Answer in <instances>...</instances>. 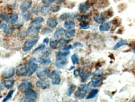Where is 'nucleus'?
Returning a JSON list of instances; mask_svg holds the SVG:
<instances>
[{
    "label": "nucleus",
    "mask_w": 135,
    "mask_h": 102,
    "mask_svg": "<svg viewBox=\"0 0 135 102\" xmlns=\"http://www.w3.org/2000/svg\"><path fill=\"white\" fill-rule=\"evenodd\" d=\"M91 87L89 83L88 84H81L75 92V96L78 100H82L87 94L89 88Z\"/></svg>",
    "instance_id": "obj_3"
},
{
    "label": "nucleus",
    "mask_w": 135,
    "mask_h": 102,
    "mask_svg": "<svg viewBox=\"0 0 135 102\" xmlns=\"http://www.w3.org/2000/svg\"><path fill=\"white\" fill-rule=\"evenodd\" d=\"M71 59L72 64L73 65H76L79 62V57L77 54H73L71 57Z\"/></svg>",
    "instance_id": "obj_39"
},
{
    "label": "nucleus",
    "mask_w": 135,
    "mask_h": 102,
    "mask_svg": "<svg viewBox=\"0 0 135 102\" xmlns=\"http://www.w3.org/2000/svg\"><path fill=\"white\" fill-rule=\"evenodd\" d=\"M133 53H134L135 54V48H134L133 49Z\"/></svg>",
    "instance_id": "obj_61"
},
{
    "label": "nucleus",
    "mask_w": 135,
    "mask_h": 102,
    "mask_svg": "<svg viewBox=\"0 0 135 102\" xmlns=\"http://www.w3.org/2000/svg\"><path fill=\"white\" fill-rule=\"evenodd\" d=\"M75 69V65H73L72 67H71L70 68H69V71L72 70V69Z\"/></svg>",
    "instance_id": "obj_59"
},
{
    "label": "nucleus",
    "mask_w": 135,
    "mask_h": 102,
    "mask_svg": "<svg viewBox=\"0 0 135 102\" xmlns=\"http://www.w3.org/2000/svg\"><path fill=\"white\" fill-rule=\"evenodd\" d=\"M28 33H27L26 31H23V30H21V31H20L18 33V37L20 39H25L28 36Z\"/></svg>",
    "instance_id": "obj_42"
},
{
    "label": "nucleus",
    "mask_w": 135,
    "mask_h": 102,
    "mask_svg": "<svg viewBox=\"0 0 135 102\" xmlns=\"http://www.w3.org/2000/svg\"><path fill=\"white\" fill-rule=\"evenodd\" d=\"M76 86L75 85L72 84L69 86V88H68V90L66 91V95L67 96H71L73 93L75 92V91L76 90Z\"/></svg>",
    "instance_id": "obj_29"
},
{
    "label": "nucleus",
    "mask_w": 135,
    "mask_h": 102,
    "mask_svg": "<svg viewBox=\"0 0 135 102\" xmlns=\"http://www.w3.org/2000/svg\"><path fill=\"white\" fill-rule=\"evenodd\" d=\"M91 76V72L89 71H83V72L81 73V74L80 75V78H81V80L82 82H86L87 81V80Z\"/></svg>",
    "instance_id": "obj_22"
},
{
    "label": "nucleus",
    "mask_w": 135,
    "mask_h": 102,
    "mask_svg": "<svg viewBox=\"0 0 135 102\" xmlns=\"http://www.w3.org/2000/svg\"><path fill=\"white\" fill-rule=\"evenodd\" d=\"M49 41H50V39L48 38H46L43 40V43H45V45H48L49 43Z\"/></svg>",
    "instance_id": "obj_58"
},
{
    "label": "nucleus",
    "mask_w": 135,
    "mask_h": 102,
    "mask_svg": "<svg viewBox=\"0 0 135 102\" xmlns=\"http://www.w3.org/2000/svg\"><path fill=\"white\" fill-rule=\"evenodd\" d=\"M35 86L38 88H41V89H47L50 86V83L48 81H45L43 80H38L35 83Z\"/></svg>",
    "instance_id": "obj_10"
},
{
    "label": "nucleus",
    "mask_w": 135,
    "mask_h": 102,
    "mask_svg": "<svg viewBox=\"0 0 135 102\" xmlns=\"http://www.w3.org/2000/svg\"><path fill=\"white\" fill-rule=\"evenodd\" d=\"M126 43H127V40H123L119 41H118V43L114 46L113 50H117V49L119 48L123 47V46L125 45Z\"/></svg>",
    "instance_id": "obj_32"
},
{
    "label": "nucleus",
    "mask_w": 135,
    "mask_h": 102,
    "mask_svg": "<svg viewBox=\"0 0 135 102\" xmlns=\"http://www.w3.org/2000/svg\"><path fill=\"white\" fill-rule=\"evenodd\" d=\"M79 26H80V28L81 29H82V30H88V29L90 28V25H89V24L86 21H81L80 25H79Z\"/></svg>",
    "instance_id": "obj_33"
},
{
    "label": "nucleus",
    "mask_w": 135,
    "mask_h": 102,
    "mask_svg": "<svg viewBox=\"0 0 135 102\" xmlns=\"http://www.w3.org/2000/svg\"><path fill=\"white\" fill-rule=\"evenodd\" d=\"M45 21V20L42 16H38L35 18L33 21H31V25H40Z\"/></svg>",
    "instance_id": "obj_30"
},
{
    "label": "nucleus",
    "mask_w": 135,
    "mask_h": 102,
    "mask_svg": "<svg viewBox=\"0 0 135 102\" xmlns=\"http://www.w3.org/2000/svg\"><path fill=\"white\" fill-rule=\"evenodd\" d=\"M51 50L50 49H46V50L45 49V50L42 51V57L44 58H48L51 54Z\"/></svg>",
    "instance_id": "obj_43"
},
{
    "label": "nucleus",
    "mask_w": 135,
    "mask_h": 102,
    "mask_svg": "<svg viewBox=\"0 0 135 102\" xmlns=\"http://www.w3.org/2000/svg\"><path fill=\"white\" fill-rule=\"evenodd\" d=\"M58 46V41L56 40H54L53 39H51L50 40V47L52 50H55L57 48V47Z\"/></svg>",
    "instance_id": "obj_38"
},
{
    "label": "nucleus",
    "mask_w": 135,
    "mask_h": 102,
    "mask_svg": "<svg viewBox=\"0 0 135 102\" xmlns=\"http://www.w3.org/2000/svg\"><path fill=\"white\" fill-rule=\"evenodd\" d=\"M89 15L88 14L86 15H81L78 18V20L80 21H86L89 19Z\"/></svg>",
    "instance_id": "obj_45"
},
{
    "label": "nucleus",
    "mask_w": 135,
    "mask_h": 102,
    "mask_svg": "<svg viewBox=\"0 0 135 102\" xmlns=\"http://www.w3.org/2000/svg\"><path fill=\"white\" fill-rule=\"evenodd\" d=\"M99 93V90L97 89V88H93V89L91 90V91H89V94L87 95L86 98V100H89V99H92L95 97L97 96V95Z\"/></svg>",
    "instance_id": "obj_23"
},
{
    "label": "nucleus",
    "mask_w": 135,
    "mask_h": 102,
    "mask_svg": "<svg viewBox=\"0 0 135 102\" xmlns=\"http://www.w3.org/2000/svg\"><path fill=\"white\" fill-rule=\"evenodd\" d=\"M60 6H59V5H55V6H51V11H52L53 13H57V12L60 11Z\"/></svg>",
    "instance_id": "obj_50"
},
{
    "label": "nucleus",
    "mask_w": 135,
    "mask_h": 102,
    "mask_svg": "<svg viewBox=\"0 0 135 102\" xmlns=\"http://www.w3.org/2000/svg\"><path fill=\"white\" fill-rule=\"evenodd\" d=\"M103 14L104 17H105L106 19H108V18H110L113 16V13L112 10L110 9L108 10V11H105L104 13H103Z\"/></svg>",
    "instance_id": "obj_44"
},
{
    "label": "nucleus",
    "mask_w": 135,
    "mask_h": 102,
    "mask_svg": "<svg viewBox=\"0 0 135 102\" xmlns=\"http://www.w3.org/2000/svg\"><path fill=\"white\" fill-rule=\"evenodd\" d=\"M51 8L49 5H44L40 8V12L42 15H46L51 11Z\"/></svg>",
    "instance_id": "obj_25"
},
{
    "label": "nucleus",
    "mask_w": 135,
    "mask_h": 102,
    "mask_svg": "<svg viewBox=\"0 0 135 102\" xmlns=\"http://www.w3.org/2000/svg\"><path fill=\"white\" fill-rule=\"evenodd\" d=\"M61 74V71H60V69H54L53 71H52L50 73V75H49V78L50 79H53L54 78L56 77V76H60V75Z\"/></svg>",
    "instance_id": "obj_28"
},
{
    "label": "nucleus",
    "mask_w": 135,
    "mask_h": 102,
    "mask_svg": "<svg viewBox=\"0 0 135 102\" xmlns=\"http://www.w3.org/2000/svg\"><path fill=\"white\" fill-rule=\"evenodd\" d=\"M55 1V0H42V3L45 5H50Z\"/></svg>",
    "instance_id": "obj_52"
},
{
    "label": "nucleus",
    "mask_w": 135,
    "mask_h": 102,
    "mask_svg": "<svg viewBox=\"0 0 135 102\" xmlns=\"http://www.w3.org/2000/svg\"><path fill=\"white\" fill-rule=\"evenodd\" d=\"M8 27V25L6 23H1L0 24V30L1 29H3V30H4Z\"/></svg>",
    "instance_id": "obj_55"
},
{
    "label": "nucleus",
    "mask_w": 135,
    "mask_h": 102,
    "mask_svg": "<svg viewBox=\"0 0 135 102\" xmlns=\"http://www.w3.org/2000/svg\"><path fill=\"white\" fill-rule=\"evenodd\" d=\"M21 14L23 19L25 20H29L32 18V15L31 14V13L28 12V11H22Z\"/></svg>",
    "instance_id": "obj_36"
},
{
    "label": "nucleus",
    "mask_w": 135,
    "mask_h": 102,
    "mask_svg": "<svg viewBox=\"0 0 135 102\" xmlns=\"http://www.w3.org/2000/svg\"><path fill=\"white\" fill-rule=\"evenodd\" d=\"M75 26L76 23L73 20H66L63 25L64 28L66 30H72L75 28Z\"/></svg>",
    "instance_id": "obj_14"
},
{
    "label": "nucleus",
    "mask_w": 135,
    "mask_h": 102,
    "mask_svg": "<svg viewBox=\"0 0 135 102\" xmlns=\"http://www.w3.org/2000/svg\"><path fill=\"white\" fill-rule=\"evenodd\" d=\"M3 91V87H2V85H1V83H0V91Z\"/></svg>",
    "instance_id": "obj_60"
},
{
    "label": "nucleus",
    "mask_w": 135,
    "mask_h": 102,
    "mask_svg": "<svg viewBox=\"0 0 135 102\" xmlns=\"http://www.w3.org/2000/svg\"><path fill=\"white\" fill-rule=\"evenodd\" d=\"M26 69L27 66L23 65V64H20L19 66H18V67H17V68L16 69V74L18 76L26 77Z\"/></svg>",
    "instance_id": "obj_11"
},
{
    "label": "nucleus",
    "mask_w": 135,
    "mask_h": 102,
    "mask_svg": "<svg viewBox=\"0 0 135 102\" xmlns=\"http://www.w3.org/2000/svg\"><path fill=\"white\" fill-rule=\"evenodd\" d=\"M70 15L69 13H64V14L61 15L60 17H59V19H60L61 21H66L70 18Z\"/></svg>",
    "instance_id": "obj_47"
},
{
    "label": "nucleus",
    "mask_w": 135,
    "mask_h": 102,
    "mask_svg": "<svg viewBox=\"0 0 135 102\" xmlns=\"http://www.w3.org/2000/svg\"><path fill=\"white\" fill-rule=\"evenodd\" d=\"M45 49H46V45H45V43L40 44L38 47H36V48L33 50V54H35V53H37L42 52V51L45 50Z\"/></svg>",
    "instance_id": "obj_31"
},
{
    "label": "nucleus",
    "mask_w": 135,
    "mask_h": 102,
    "mask_svg": "<svg viewBox=\"0 0 135 102\" xmlns=\"http://www.w3.org/2000/svg\"><path fill=\"white\" fill-rule=\"evenodd\" d=\"M37 62L39 63L40 64H42V65L44 66H47L49 65L51 63V60L50 59H47L46 58L44 57H38V58L36 59Z\"/></svg>",
    "instance_id": "obj_16"
},
{
    "label": "nucleus",
    "mask_w": 135,
    "mask_h": 102,
    "mask_svg": "<svg viewBox=\"0 0 135 102\" xmlns=\"http://www.w3.org/2000/svg\"><path fill=\"white\" fill-rule=\"evenodd\" d=\"M69 43V40H66L65 38H60V40L58 41V46L60 47H64V46L67 45Z\"/></svg>",
    "instance_id": "obj_40"
},
{
    "label": "nucleus",
    "mask_w": 135,
    "mask_h": 102,
    "mask_svg": "<svg viewBox=\"0 0 135 102\" xmlns=\"http://www.w3.org/2000/svg\"><path fill=\"white\" fill-rule=\"evenodd\" d=\"M20 101H24V102H32V101H35L34 100L30 99V98L26 97V96H24L23 97H22L20 100Z\"/></svg>",
    "instance_id": "obj_51"
},
{
    "label": "nucleus",
    "mask_w": 135,
    "mask_h": 102,
    "mask_svg": "<svg viewBox=\"0 0 135 102\" xmlns=\"http://www.w3.org/2000/svg\"><path fill=\"white\" fill-rule=\"evenodd\" d=\"M46 25L51 28H56L58 25V20L55 16H51L47 20Z\"/></svg>",
    "instance_id": "obj_12"
},
{
    "label": "nucleus",
    "mask_w": 135,
    "mask_h": 102,
    "mask_svg": "<svg viewBox=\"0 0 135 102\" xmlns=\"http://www.w3.org/2000/svg\"><path fill=\"white\" fill-rule=\"evenodd\" d=\"M98 4V6H99V7L105 8L109 6V2L108 0H99Z\"/></svg>",
    "instance_id": "obj_34"
},
{
    "label": "nucleus",
    "mask_w": 135,
    "mask_h": 102,
    "mask_svg": "<svg viewBox=\"0 0 135 102\" xmlns=\"http://www.w3.org/2000/svg\"><path fill=\"white\" fill-rule=\"evenodd\" d=\"M18 19H19L18 14L17 13H14L9 16V23H11L12 24H15L17 21H18Z\"/></svg>",
    "instance_id": "obj_27"
},
{
    "label": "nucleus",
    "mask_w": 135,
    "mask_h": 102,
    "mask_svg": "<svg viewBox=\"0 0 135 102\" xmlns=\"http://www.w3.org/2000/svg\"><path fill=\"white\" fill-rule=\"evenodd\" d=\"M61 82V78L60 76H56V77L52 79V84L54 85H60Z\"/></svg>",
    "instance_id": "obj_41"
},
{
    "label": "nucleus",
    "mask_w": 135,
    "mask_h": 102,
    "mask_svg": "<svg viewBox=\"0 0 135 102\" xmlns=\"http://www.w3.org/2000/svg\"><path fill=\"white\" fill-rule=\"evenodd\" d=\"M40 40V36H35L33 38H30L29 40L25 41V43H23V47H22V50L25 52H28L31 51L34 46L38 43Z\"/></svg>",
    "instance_id": "obj_2"
},
{
    "label": "nucleus",
    "mask_w": 135,
    "mask_h": 102,
    "mask_svg": "<svg viewBox=\"0 0 135 102\" xmlns=\"http://www.w3.org/2000/svg\"><path fill=\"white\" fill-rule=\"evenodd\" d=\"M63 48L65 49V50H72V49H73L74 47L73 45H67L65 46V47H64Z\"/></svg>",
    "instance_id": "obj_53"
},
{
    "label": "nucleus",
    "mask_w": 135,
    "mask_h": 102,
    "mask_svg": "<svg viewBox=\"0 0 135 102\" xmlns=\"http://www.w3.org/2000/svg\"><path fill=\"white\" fill-rule=\"evenodd\" d=\"M36 62V58H31L28 61V64L26 65L27 69L26 77H30L38 70V69L39 68V66Z\"/></svg>",
    "instance_id": "obj_1"
},
{
    "label": "nucleus",
    "mask_w": 135,
    "mask_h": 102,
    "mask_svg": "<svg viewBox=\"0 0 135 102\" xmlns=\"http://www.w3.org/2000/svg\"><path fill=\"white\" fill-rule=\"evenodd\" d=\"M15 90H10L9 92L8 93L7 95H6L5 97L3 98V100H2L3 102H6V101H8V100H10L11 98V97L13 96V95L15 93Z\"/></svg>",
    "instance_id": "obj_35"
},
{
    "label": "nucleus",
    "mask_w": 135,
    "mask_h": 102,
    "mask_svg": "<svg viewBox=\"0 0 135 102\" xmlns=\"http://www.w3.org/2000/svg\"><path fill=\"white\" fill-rule=\"evenodd\" d=\"M65 29L63 28H58V29H56L55 32V33H54V35H53L54 38L56 39L60 38V37L63 35V33H65Z\"/></svg>",
    "instance_id": "obj_26"
},
{
    "label": "nucleus",
    "mask_w": 135,
    "mask_h": 102,
    "mask_svg": "<svg viewBox=\"0 0 135 102\" xmlns=\"http://www.w3.org/2000/svg\"><path fill=\"white\" fill-rule=\"evenodd\" d=\"M89 8H90V4H89L88 1H87V2L81 3L78 6V10L80 11L86 12L89 9Z\"/></svg>",
    "instance_id": "obj_20"
},
{
    "label": "nucleus",
    "mask_w": 135,
    "mask_h": 102,
    "mask_svg": "<svg viewBox=\"0 0 135 102\" xmlns=\"http://www.w3.org/2000/svg\"><path fill=\"white\" fill-rule=\"evenodd\" d=\"M66 0H55V3L56 4H62V3H63Z\"/></svg>",
    "instance_id": "obj_56"
},
{
    "label": "nucleus",
    "mask_w": 135,
    "mask_h": 102,
    "mask_svg": "<svg viewBox=\"0 0 135 102\" xmlns=\"http://www.w3.org/2000/svg\"><path fill=\"white\" fill-rule=\"evenodd\" d=\"M78 16V15L77 13H73V14L70 15V18L71 20H75L76 18H77Z\"/></svg>",
    "instance_id": "obj_54"
},
{
    "label": "nucleus",
    "mask_w": 135,
    "mask_h": 102,
    "mask_svg": "<svg viewBox=\"0 0 135 102\" xmlns=\"http://www.w3.org/2000/svg\"><path fill=\"white\" fill-rule=\"evenodd\" d=\"M2 85L6 89H11V88L13 87L15 85V80H6L2 81Z\"/></svg>",
    "instance_id": "obj_15"
},
{
    "label": "nucleus",
    "mask_w": 135,
    "mask_h": 102,
    "mask_svg": "<svg viewBox=\"0 0 135 102\" xmlns=\"http://www.w3.org/2000/svg\"><path fill=\"white\" fill-rule=\"evenodd\" d=\"M73 45L74 48H76L77 47H83L82 44L80 43H78V42H76V43L73 44Z\"/></svg>",
    "instance_id": "obj_57"
},
{
    "label": "nucleus",
    "mask_w": 135,
    "mask_h": 102,
    "mask_svg": "<svg viewBox=\"0 0 135 102\" xmlns=\"http://www.w3.org/2000/svg\"><path fill=\"white\" fill-rule=\"evenodd\" d=\"M9 16L6 13H2L0 14V20L1 21H6V23H9Z\"/></svg>",
    "instance_id": "obj_37"
},
{
    "label": "nucleus",
    "mask_w": 135,
    "mask_h": 102,
    "mask_svg": "<svg viewBox=\"0 0 135 102\" xmlns=\"http://www.w3.org/2000/svg\"><path fill=\"white\" fill-rule=\"evenodd\" d=\"M14 28H13L12 27H7L6 29L4 30V33L6 35H12L14 33Z\"/></svg>",
    "instance_id": "obj_46"
},
{
    "label": "nucleus",
    "mask_w": 135,
    "mask_h": 102,
    "mask_svg": "<svg viewBox=\"0 0 135 102\" xmlns=\"http://www.w3.org/2000/svg\"><path fill=\"white\" fill-rule=\"evenodd\" d=\"M76 34V30L75 29H72V30H67L66 31H65L64 35L66 39H71L73 38L75 36Z\"/></svg>",
    "instance_id": "obj_21"
},
{
    "label": "nucleus",
    "mask_w": 135,
    "mask_h": 102,
    "mask_svg": "<svg viewBox=\"0 0 135 102\" xmlns=\"http://www.w3.org/2000/svg\"><path fill=\"white\" fill-rule=\"evenodd\" d=\"M104 79V77H101V78L97 77V78L92 79L91 81L89 82L91 87H94V86H96L97 85H99Z\"/></svg>",
    "instance_id": "obj_24"
},
{
    "label": "nucleus",
    "mask_w": 135,
    "mask_h": 102,
    "mask_svg": "<svg viewBox=\"0 0 135 102\" xmlns=\"http://www.w3.org/2000/svg\"><path fill=\"white\" fill-rule=\"evenodd\" d=\"M32 88V83L29 80L23 81L18 86V90L21 92H25L28 90L31 89Z\"/></svg>",
    "instance_id": "obj_6"
},
{
    "label": "nucleus",
    "mask_w": 135,
    "mask_h": 102,
    "mask_svg": "<svg viewBox=\"0 0 135 102\" xmlns=\"http://www.w3.org/2000/svg\"><path fill=\"white\" fill-rule=\"evenodd\" d=\"M53 32V30L51 28H44L43 30H41V33L42 35H47V34L51 33Z\"/></svg>",
    "instance_id": "obj_48"
},
{
    "label": "nucleus",
    "mask_w": 135,
    "mask_h": 102,
    "mask_svg": "<svg viewBox=\"0 0 135 102\" xmlns=\"http://www.w3.org/2000/svg\"><path fill=\"white\" fill-rule=\"evenodd\" d=\"M15 75V69L13 67H6L2 71V76L5 80L10 79Z\"/></svg>",
    "instance_id": "obj_4"
},
{
    "label": "nucleus",
    "mask_w": 135,
    "mask_h": 102,
    "mask_svg": "<svg viewBox=\"0 0 135 102\" xmlns=\"http://www.w3.org/2000/svg\"><path fill=\"white\" fill-rule=\"evenodd\" d=\"M83 71V69L82 68H78V69H75L73 71L74 76H76V77H78V76H80V75L81 74Z\"/></svg>",
    "instance_id": "obj_49"
},
{
    "label": "nucleus",
    "mask_w": 135,
    "mask_h": 102,
    "mask_svg": "<svg viewBox=\"0 0 135 102\" xmlns=\"http://www.w3.org/2000/svg\"><path fill=\"white\" fill-rule=\"evenodd\" d=\"M70 54V51L65 50V49H61V50H59L58 53H56V58H61V57H65L66 58L68 57Z\"/></svg>",
    "instance_id": "obj_19"
},
{
    "label": "nucleus",
    "mask_w": 135,
    "mask_h": 102,
    "mask_svg": "<svg viewBox=\"0 0 135 102\" xmlns=\"http://www.w3.org/2000/svg\"><path fill=\"white\" fill-rule=\"evenodd\" d=\"M33 2L31 0H25L20 5V9L21 11H26L31 9Z\"/></svg>",
    "instance_id": "obj_9"
},
{
    "label": "nucleus",
    "mask_w": 135,
    "mask_h": 102,
    "mask_svg": "<svg viewBox=\"0 0 135 102\" xmlns=\"http://www.w3.org/2000/svg\"><path fill=\"white\" fill-rule=\"evenodd\" d=\"M68 59L65 57H61V58H56V60L55 62V66L57 68L61 69L63 68L67 65Z\"/></svg>",
    "instance_id": "obj_8"
},
{
    "label": "nucleus",
    "mask_w": 135,
    "mask_h": 102,
    "mask_svg": "<svg viewBox=\"0 0 135 102\" xmlns=\"http://www.w3.org/2000/svg\"><path fill=\"white\" fill-rule=\"evenodd\" d=\"M111 22H106V23H102L99 27V31H108L111 28Z\"/></svg>",
    "instance_id": "obj_18"
},
{
    "label": "nucleus",
    "mask_w": 135,
    "mask_h": 102,
    "mask_svg": "<svg viewBox=\"0 0 135 102\" xmlns=\"http://www.w3.org/2000/svg\"><path fill=\"white\" fill-rule=\"evenodd\" d=\"M24 93L25 96L34 100V101H35V100L36 99L37 97H38V94H37V93L35 90H32L31 88V89L28 90L24 92Z\"/></svg>",
    "instance_id": "obj_13"
},
{
    "label": "nucleus",
    "mask_w": 135,
    "mask_h": 102,
    "mask_svg": "<svg viewBox=\"0 0 135 102\" xmlns=\"http://www.w3.org/2000/svg\"><path fill=\"white\" fill-rule=\"evenodd\" d=\"M93 20L95 22L97 23L102 24L106 21V18L104 17L103 14H98L96 15L95 16L93 17Z\"/></svg>",
    "instance_id": "obj_17"
},
{
    "label": "nucleus",
    "mask_w": 135,
    "mask_h": 102,
    "mask_svg": "<svg viewBox=\"0 0 135 102\" xmlns=\"http://www.w3.org/2000/svg\"><path fill=\"white\" fill-rule=\"evenodd\" d=\"M42 26L41 25H31L27 29L26 32L28 35L36 36L40 32Z\"/></svg>",
    "instance_id": "obj_5"
},
{
    "label": "nucleus",
    "mask_w": 135,
    "mask_h": 102,
    "mask_svg": "<svg viewBox=\"0 0 135 102\" xmlns=\"http://www.w3.org/2000/svg\"><path fill=\"white\" fill-rule=\"evenodd\" d=\"M50 71L48 68L40 69L36 72V76L40 80H45L49 77Z\"/></svg>",
    "instance_id": "obj_7"
}]
</instances>
